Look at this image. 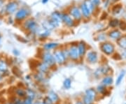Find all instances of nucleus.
<instances>
[{
  "label": "nucleus",
  "mask_w": 126,
  "mask_h": 104,
  "mask_svg": "<svg viewBox=\"0 0 126 104\" xmlns=\"http://www.w3.org/2000/svg\"><path fill=\"white\" fill-rule=\"evenodd\" d=\"M22 27L24 30L34 35L37 34V32L40 28L37 22L35 20V19L33 18H30V17L27 18L26 20H25L22 23Z\"/></svg>",
  "instance_id": "obj_1"
},
{
  "label": "nucleus",
  "mask_w": 126,
  "mask_h": 104,
  "mask_svg": "<svg viewBox=\"0 0 126 104\" xmlns=\"http://www.w3.org/2000/svg\"><path fill=\"white\" fill-rule=\"evenodd\" d=\"M31 15V10L27 7H22L18 9V10L15 13L14 19L16 23H22L27 18H28Z\"/></svg>",
  "instance_id": "obj_2"
},
{
  "label": "nucleus",
  "mask_w": 126,
  "mask_h": 104,
  "mask_svg": "<svg viewBox=\"0 0 126 104\" xmlns=\"http://www.w3.org/2000/svg\"><path fill=\"white\" fill-rule=\"evenodd\" d=\"M62 12L55 11L50 14L49 18L47 19L53 29L58 28L62 24Z\"/></svg>",
  "instance_id": "obj_3"
},
{
  "label": "nucleus",
  "mask_w": 126,
  "mask_h": 104,
  "mask_svg": "<svg viewBox=\"0 0 126 104\" xmlns=\"http://www.w3.org/2000/svg\"><path fill=\"white\" fill-rule=\"evenodd\" d=\"M67 13L72 16L76 22H80L81 20H83L81 9L78 6L74 5V6H70L68 9Z\"/></svg>",
  "instance_id": "obj_4"
},
{
  "label": "nucleus",
  "mask_w": 126,
  "mask_h": 104,
  "mask_svg": "<svg viewBox=\"0 0 126 104\" xmlns=\"http://www.w3.org/2000/svg\"><path fill=\"white\" fill-rule=\"evenodd\" d=\"M19 9V4L17 1H10L8 2V4L5 6L4 11L5 13L8 15H11L13 14L16 13Z\"/></svg>",
  "instance_id": "obj_5"
},
{
  "label": "nucleus",
  "mask_w": 126,
  "mask_h": 104,
  "mask_svg": "<svg viewBox=\"0 0 126 104\" xmlns=\"http://www.w3.org/2000/svg\"><path fill=\"white\" fill-rule=\"evenodd\" d=\"M69 51V58L74 61H77L80 58L79 50L77 48V43H72L68 48Z\"/></svg>",
  "instance_id": "obj_6"
},
{
  "label": "nucleus",
  "mask_w": 126,
  "mask_h": 104,
  "mask_svg": "<svg viewBox=\"0 0 126 104\" xmlns=\"http://www.w3.org/2000/svg\"><path fill=\"white\" fill-rule=\"evenodd\" d=\"M62 23L69 28L74 27L76 25V21L67 12H64L62 14Z\"/></svg>",
  "instance_id": "obj_7"
},
{
  "label": "nucleus",
  "mask_w": 126,
  "mask_h": 104,
  "mask_svg": "<svg viewBox=\"0 0 126 104\" xmlns=\"http://www.w3.org/2000/svg\"><path fill=\"white\" fill-rule=\"evenodd\" d=\"M53 57H54L55 63L58 64L60 65H62L65 63L66 62V57L64 54L63 49H56L53 52Z\"/></svg>",
  "instance_id": "obj_8"
},
{
  "label": "nucleus",
  "mask_w": 126,
  "mask_h": 104,
  "mask_svg": "<svg viewBox=\"0 0 126 104\" xmlns=\"http://www.w3.org/2000/svg\"><path fill=\"white\" fill-rule=\"evenodd\" d=\"M42 60H43V62L48 64L49 66H52L55 64L53 54L50 51H45L42 54Z\"/></svg>",
  "instance_id": "obj_9"
},
{
  "label": "nucleus",
  "mask_w": 126,
  "mask_h": 104,
  "mask_svg": "<svg viewBox=\"0 0 126 104\" xmlns=\"http://www.w3.org/2000/svg\"><path fill=\"white\" fill-rule=\"evenodd\" d=\"M100 49L104 54L110 55L113 54V52L115 50V47L111 43L109 42H104L100 46Z\"/></svg>",
  "instance_id": "obj_10"
},
{
  "label": "nucleus",
  "mask_w": 126,
  "mask_h": 104,
  "mask_svg": "<svg viewBox=\"0 0 126 104\" xmlns=\"http://www.w3.org/2000/svg\"><path fill=\"white\" fill-rule=\"evenodd\" d=\"M86 58L87 61L90 64H95L97 62L98 59V55L97 53L94 50H90L88 51L86 53Z\"/></svg>",
  "instance_id": "obj_11"
},
{
  "label": "nucleus",
  "mask_w": 126,
  "mask_h": 104,
  "mask_svg": "<svg viewBox=\"0 0 126 104\" xmlns=\"http://www.w3.org/2000/svg\"><path fill=\"white\" fill-rule=\"evenodd\" d=\"M77 48L79 50V53L80 55V57H83L86 53L87 51V45L85 41H80L77 43Z\"/></svg>",
  "instance_id": "obj_12"
},
{
  "label": "nucleus",
  "mask_w": 126,
  "mask_h": 104,
  "mask_svg": "<svg viewBox=\"0 0 126 104\" xmlns=\"http://www.w3.org/2000/svg\"><path fill=\"white\" fill-rule=\"evenodd\" d=\"M79 8L81 9V13H82V16L83 18H85V19H89L91 16L92 13H90V11H89V9L87 8V6L86 4L82 2L81 4L79 5Z\"/></svg>",
  "instance_id": "obj_13"
},
{
  "label": "nucleus",
  "mask_w": 126,
  "mask_h": 104,
  "mask_svg": "<svg viewBox=\"0 0 126 104\" xmlns=\"http://www.w3.org/2000/svg\"><path fill=\"white\" fill-rule=\"evenodd\" d=\"M50 32L51 31H50V30H47L45 29H43L42 27H40L36 35L39 36V38L41 39H47L48 36H50Z\"/></svg>",
  "instance_id": "obj_14"
},
{
  "label": "nucleus",
  "mask_w": 126,
  "mask_h": 104,
  "mask_svg": "<svg viewBox=\"0 0 126 104\" xmlns=\"http://www.w3.org/2000/svg\"><path fill=\"white\" fill-rule=\"evenodd\" d=\"M60 45V43L57 42H48L43 45V49L45 51H50L53 49H56Z\"/></svg>",
  "instance_id": "obj_15"
},
{
  "label": "nucleus",
  "mask_w": 126,
  "mask_h": 104,
  "mask_svg": "<svg viewBox=\"0 0 126 104\" xmlns=\"http://www.w3.org/2000/svg\"><path fill=\"white\" fill-rule=\"evenodd\" d=\"M108 36L110 39H111L113 40L117 41L118 39L122 36V34L121 32L118 29H113L109 32Z\"/></svg>",
  "instance_id": "obj_16"
},
{
  "label": "nucleus",
  "mask_w": 126,
  "mask_h": 104,
  "mask_svg": "<svg viewBox=\"0 0 126 104\" xmlns=\"http://www.w3.org/2000/svg\"><path fill=\"white\" fill-rule=\"evenodd\" d=\"M109 68L108 66H102V67H100V68H97V71L94 73V75L96 76H100L101 75H103V74H106L108 72Z\"/></svg>",
  "instance_id": "obj_17"
},
{
  "label": "nucleus",
  "mask_w": 126,
  "mask_h": 104,
  "mask_svg": "<svg viewBox=\"0 0 126 104\" xmlns=\"http://www.w3.org/2000/svg\"><path fill=\"white\" fill-rule=\"evenodd\" d=\"M117 43L120 48L126 50V35L121 36L117 40Z\"/></svg>",
  "instance_id": "obj_18"
},
{
  "label": "nucleus",
  "mask_w": 126,
  "mask_h": 104,
  "mask_svg": "<svg viewBox=\"0 0 126 104\" xmlns=\"http://www.w3.org/2000/svg\"><path fill=\"white\" fill-rule=\"evenodd\" d=\"M49 67V66L46 63H44V62H41L38 65V69L42 73H45L47 72Z\"/></svg>",
  "instance_id": "obj_19"
},
{
  "label": "nucleus",
  "mask_w": 126,
  "mask_h": 104,
  "mask_svg": "<svg viewBox=\"0 0 126 104\" xmlns=\"http://www.w3.org/2000/svg\"><path fill=\"white\" fill-rule=\"evenodd\" d=\"M86 96L93 101L95 99V96H96V92L93 89H89V90H86Z\"/></svg>",
  "instance_id": "obj_20"
},
{
  "label": "nucleus",
  "mask_w": 126,
  "mask_h": 104,
  "mask_svg": "<svg viewBox=\"0 0 126 104\" xmlns=\"http://www.w3.org/2000/svg\"><path fill=\"white\" fill-rule=\"evenodd\" d=\"M119 23H120V21L118 19H116V18H113V19L109 20V26L111 27V28H116V27H118Z\"/></svg>",
  "instance_id": "obj_21"
},
{
  "label": "nucleus",
  "mask_w": 126,
  "mask_h": 104,
  "mask_svg": "<svg viewBox=\"0 0 126 104\" xmlns=\"http://www.w3.org/2000/svg\"><path fill=\"white\" fill-rule=\"evenodd\" d=\"M86 6H87V8L89 9V11H90V13H93V11H94V6L93 5V4L91 3V1H90V0H84L83 1Z\"/></svg>",
  "instance_id": "obj_22"
},
{
  "label": "nucleus",
  "mask_w": 126,
  "mask_h": 104,
  "mask_svg": "<svg viewBox=\"0 0 126 104\" xmlns=\"http://www.w3.org/2000/svg\"><path fill=\"white\" fill-rule=\"evenodd\" d=\"M48 97H49L50 99H51V101H53V102H56V101H58V96L57 95V94H55L54 91H50L49 93H48Z\"/></svg>",
  "instance_id": "obj_23"
},
{
  "label": "nucleus",
  "mask_w": 126,
  "mask_h": 104,
  "mask_svg": "<svg viewBox=\"0 0 126 104\" xmlns=\"http://www.w3.org/2000/svg\"><path fill=\"white\" fill-rule=\"evenodd\" d=\"M113 78L110 76L108 77H105L102 80V84L103 85H109L111 84H112Z\"/></svg>",
  "instance_id": "obj_24"
},
{
  "label": "nucleus",
  "mask_w": 126,
  "mask_h": 104,
  "mask_svg": "<svg viewBox=\"0 0 126 104\" xmlns=\"http://www.w3.org/2000/svg\"><path fill=\"white\" fill-rule=\"evenodd\" d=\"M122 9V6L121 4H118L116 5L113 6V8L112 9V13L114 15H116V14H118Z\"/></svg>",
  "instance_id": "obj_25"
},
{
  "label": "nucleus",
  "mask_w": 126,
  "mask_h": 104,
  "mask_svg": "<svg viewBox=\"0 0 126 104\" xmlns=\"http://www.w3.org/2000/svg\"><path fill=\"white\" fill-rule=\"evenodd\" d=\"M71 85H72V81L69 78H66L64 80V82H63V85L65 89H69L71 87Z\"/></svg>",
  "instance_id": "obj_26"
},
{
  "label": "nucleus",
  "mask_w": 126,
  "mask_h": 104,
  "mask_svg": "<svg viewBox=\"0 0 126 104\" xmlns=\"http://www.w3.org/2000/svg\"><path fill=\"white\" fill-rule=\"evenodd\" d=\"M125 74H126L125 71H122V72L119 74V76H118V78L116 79V85H118L121 82L123 78L125 76Z\"/></svg>",
  "instance_id": "obj_27"
},
{
  "label": "nucleus",
  "mask_w": 126,
  "mask_h": 104,
  "mask_svg": "<svg viewBox=\"0 0 126 104\" xmlns=\"http://www.w3.org/2000/svg\"><path fill=\"white\" fill-rule=\"evenodd\" d=\"M7 68V65L5 62L0 60V71H5Z\"/></svg>",
  "instance_id": "obj_28"
},
{
  "label": "nucleus",
  "mask_w": 126,
  "mask_h": 104,
  "mask_svg": "<svg viewBox=\"0 0 126 104\" xmlns=\"http://www.w3.org/2000/svg\"><path fill=\"white\" fill-rule=\"evenodd\" d=\"M106 34H104V33H101V34H99L97 36V41H106Z\"/></svg>",
  "instance_id": "obj_29"
},
{
  "label": "nucleus",
  "mask_w": 126,
  "mask_h": 104,
  "mask_svg": "<svg viewBox=\"0 0 126 104\" xmlns=\"http://www.w3.org/2000/svg\"><path fill=\"white\" fill-rule=\"evenodd\" d=\"M27 95H28V97H29L30 99H31L32 100L34 99V97H35V94H34V92L32 90H28L27 91Z\"/></svg>",
  "instance_id": "obj_30"
},
{
  "label": "nucleus",
  "mask_w": 126,
  "mask_h": 104,
  "mask_svg": "<svg viewBox=\"0 0 126 104\" xmlns=\"http://www.w3.org/2000/svg\"><path fill=\"white\" fill-rule=\"evenodd\" d=\"M90 1L94 6V8L99 6V5L101 4V3H102L101 0H90Z\"/></svg>",
  "instance_id": "obj_31"
},
{
  "label": "nucleus",
  "mask_w": 126,
  "mask_h": 104,
  "mask_svg": "<svg viewBox=\"0 0 126 104\" xmlns=\"http://www.w3.org/2000/svg\"><path fill=\"white\" fill-rule=\"evenodd\" d=\"M93 101V100L90 99V98H88V96H85V97H84V99H83V102H84V104H92Z\"/></svg>",
  "instance_id": "obj_32"
},
{
  "label": "nucleus",
  "mask_w": 126,
  "mask_h": 104,
  "mask_svg": "<svg viewBox=\"0 0 126 104\" xmlns=\"http://www.w3.org/2000/svg\"><path fill=\"white\" fill-rule=\"evenodd\" d=\"M118 26H120L121 29L123 30H126V23L125 22H120Z\"/></svg>",
  "instance_id": "obj_33"
},
{
  "label": "nucleus",
  "mask_w": 126,
  "mask_h": 104,
  "mask_svg": "<svg viewBox=\"0 0 126 104\" xmlns=\"http://www.w3.org/2000/svg\"><path fill=\"white\" fill-rule=\"evenodd\" d=\"M53 101L50 99L49 97H46L44 99V104H53Z\"/></svg>",
  "instance_id": "obj_34"
},
{
  "label": "nucleus",
  "mask_w": 126,
  "mask_h": 104,
  "mask_svg": "<svg viewBox=\"0 0 126 104\" xmlns=\"http://www.w3.org/2000/svg\"><path fill=\"white\" fill-rule=\"evenodd\" d=\"M17 93H18V94L20 96H24L25 95V91H23V90H18Z\"/></svg>",
  "instance_id": "obj_35"
},
{
  "label": "nucleus",
  "mask_w": 126,
  "mask_h": 104,
  "mask_svg": "<svg viewBox=\"0 0 126 104\" xmlns=\"http://www.w3.org/2000/svg\"><path fill=\"white\" fill-rule=\"evenodd\" d=\"M32 100L31 99H30L29 97H27V99L25 100L23 104H32Z\"/></svg>",
  "instance_id": "obj_36"
},
{
  "label": "nucleus",
  "mask_w": 126,
  "mask_h": 104,
  "mask_svg": "<svg viewBox=\"0 0 126 104\" xmlns=\"http://www.w3.org/2000/svg\"><path fill=\"white\" fill-rule=\"evenodd\" d=\"M97 90H98V91H99V92L102 93V92L104 91V90H105V88H104V87L103 85H100V86H98Z\"/></svg>",
  "instance_id": "obj_37"
},
{
  "label": "nucleus",
  "mask_w": 126,
  "mask_h": 104,
  "mask_svg": "<svg viewBox=\"0 0 126 104\" xmlns=\"http://www.w3.org/2000/svg\"><path fill=\"white\" fill-rule=\"evenodd\" d=\"M13 53H14V54L15 56H19L20 54V51L18 50H16V49H14V50H13Z\"/></svg>",
  "instance_id": "obj_38"
},
{
  "label": "nucleus",
  "mask_w": 126,
  "mask_h": 104,
  "mask_svg": "<svg viewBox=\"0 0 126 104\" xmlns=\"http://www.w3.org/2000/svg\"><path fill=\"white\" fill-rule=\"evenodd\" d=\"M4 4V0H0V9L3 7Z\"/></svg>",
  "instance_id": "obj_39"
},
{
  "label": "nucleus",
  "mask_w": 126,
  "mask_h": 104,
  "mask_svg": "<svg viewBox=\"0 0 126 104\" xmlns=\"http://www.w3.org/2000/svg\"><path fill=\"white\" fill-rule=\"evenodd\" d=\"M15 104H23V103H22V101L20 100H17L16 102H15Z\"/></svg>",
  "instance_id": "obj_40"
},
{
  "label": "nucleus",
  "mask_w": 126,
  "mask_h": 104,
  "mask_svg": "<svg viewBox=\"0 0 126 104\" xmlns=\"http://www.w3.org/2000/svg\"><path fill=\"white\" fill-rule=\"evenodd\" d=\"M48 1L49 0H41V3L44 4H47L48 2Z\"/></svg>",
  "instance_id": "obj_41"
},
{
  "label": "nucleus",
  "mask_w": 126,
  "mask_h": 104,
  "mask_svg": "<svg viewBox=\"0 0 126 104\" xmlns=\"http://www.w3.org/2000/svg\"><path fill=\"white\" fill-rule=\"evenodd\" d=\"M1 39H2V36L0 34V46H1Z\"/></svg>",
  "instance_id": "obj_42"
},
{
  "label": "nucleus",
  "mask_w": 126,
  "mask_h": 104,
  "mask_svg": "<svg viewBox=\"0 0 126 104\" xmlns=\"http://www.w3.org/2000/svg\"><path fill=\"white\" fill-rule=\"evenodd\" d=\"M34 104H45L44 103H41V102H36Z\"/></svg>",
  "instance_id": "obj_43"
},
{
  "label": "nucleus",
  "mask_w": 126,
  "mask_h": 104,
  "mask_svg": "<svg viewBox=\"0 0 126 104\" xmlns=\"http://www.w3.org/2000/svg\"><path fill=\"white\" fill-rule=\"evenodd\" d=\"M76 104H83V103H81V102H77V103H76Z\"/></svg>",
  "instance_id": "obj_44"
},
{
  "label": "nucleus",
  "mask_w": 126,
  "mask_h": 104,
  "mask_svg": "<svg viewBox=\"0 0 126 104\" xmlns=\"http://www.w3.org/2000/svg\"><path fill=\"white\" fill-rule=\"evenodd\" d=\"M1 79H2V76H1V75L0 74V80H1Z\"/></svg>",
  "instance_id": "obj_45"
},
{
  "label": "nucleus",
  "mask_w": 126,
  "mask_h": 104,
  "mask_svg": "<svg viewBox=\"0 0 126 104\" xmlns=\"http://www.w3.org/2000/svg\"><path fill=\"white\" fill-rule=\"evenodd\" d=\"M1 20H0V25H1Z\"/></svg>",
  "instance_id": "obj_46"
}]
</instances>
